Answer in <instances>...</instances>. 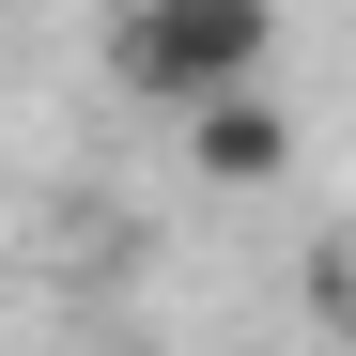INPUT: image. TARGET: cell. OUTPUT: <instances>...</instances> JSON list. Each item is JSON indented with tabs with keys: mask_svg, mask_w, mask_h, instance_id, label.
<instances>
[{
	"mask_svg": "<svg viewBox=\"0 0 356 356\" xmlns=\"http://www.w3.org/2000/svg\"><path fill=\"white\" fill-rule=\"evenodd\" d=\"M186 170H202V186H279V170H294V108H279V93L186 108Z\"/></svg>",
	"mask_w": 356,
	"mask_h": 356,
	"instance_id": "cell-2",
	"label": "cell"
},
{
	"mask_svg": "<svg viewBox=\"0 0 356 356\" xmlns=\"http://www.w3.org/2000/svg\"><path fill=\"white\" fill-rule=\"evenodd\" d=\"M264 47H279V0H124L108 78L155 108H217V93H264Z\"/></svg>",
	"mask_w": 356,
	"mask_h": 356,
	"instance_id": "cell-1",
	"label": "cell"
}]
</instances>
